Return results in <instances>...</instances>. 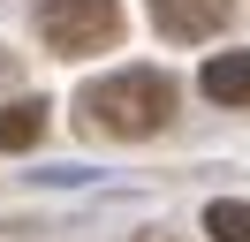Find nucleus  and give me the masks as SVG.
I'll return each mask as SVG.
<instances>
[{"label":"nucleus","instance_id":"obj_1","mask_svg":"<svg viewBox=\"0 0 250 242\" xmlns=\"http://www.w3.org/2000/svg\"><path fill=\"white\" fill-rule=\"evenodd\" d=\"M174 106H182L174 76H159V68H122V76H99V83L76 99V114L91 121L99 136H159V129L174 121Z\"/></svg>","mask_w":250,"mask_h":242},{"label":"nucleus","instance_id":"obj_2","mask_svg":"<svg viewBox=\"0 0 250 242\" xmlns=\"http://www.w3.org/2000/svg\"><path fill=\"white\" fill-rule=\"evenodd\" d=\"M38 38L53 53H106L122 38V0H38Z\"/></svg>","mask_w":250,"mask_h":242},{"label":"nucleus","instance_id":"obj_3","mask_svg":"<svg viewBox=\"0 0 250 242\" xmlns=\"http://www.w3.org/2000/svg\"><path fill=\"white\" fill-rule=\"evenodd\" d=\"M235 0H152V23L167 30V38H212L220 23H228Z\"/></svg>","mask_w":250,"mask_h":242},{"label":"nucleus","instance_id":"obj_4","mask_svg":"<svg viewBox=\"0 0 250 242\" xmlns=\"http://www.w3.org/2000/svg\"><path fill=\"white\" fill-rule=\"evenodd\" d=\"M197 91L212 106H250V53H212L197 76Z\"/></svg>","mask_w":250,"mask_h":242},{"label":"nucleus","instance_id":"obj_5","mask_svg":"<svg viewBox=\"0 0 250 242\" xmlns=\"http://www.w3.org/2000/svg\"><path fill=\"white\" fill-rule=\"evenodd\" d=\"M46 136V106L23 99V106H0V151H31Z\"/></svg>","mask_w":250,"mask_h":242},{"label":"nucleus","instance_id":"obj_6","mask_svg":"<svg viewBox=\"0 0 250 242\" xmlns=\"http://www.w3.org/2000/svg\"><path fill=\"white\" fill-rule=\"evenodd\" d=\"M205 235L212 242H250V204H235V197L205 204Z\"/></svg>","mask_w":250,"mask_h":242}]
</instances>
